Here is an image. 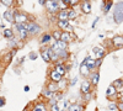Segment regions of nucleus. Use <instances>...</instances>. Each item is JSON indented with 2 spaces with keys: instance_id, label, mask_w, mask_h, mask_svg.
<instances>
[{
  "instance_id": "f257e3e1",
  "label": "nucleus",
  "mask_w": 123,
  "mask_h": 111,
  "mask_svg": "<svg viewBox=\"0 0 123 111\" xmlns=\"http://www.w3.org/2000/svg\"><path fill=\"white\" fill-rule=\"evenodd\" d=\"M113 21L119 25L123 22V1H118L113 10Z\"/></svg>"
},
{
  "instance_id": "f03ea898",
  "label": "nucleus",
  "mask_w": 123,
  "mask_h": 111,
  "mask_svg": "<svg viewBox=\"0 0 123 111\" xmlns=\"http://www.w3.org/2000/svg\"><path fill=\"white\" fill-rule=\"evenodd\" d=\"M14 20H15V24H28L30 22L28 15L22 13V11H18V10H15Z\"/></svg>"
},
{
  "instance_id": "7ed1b4c3",
  "label": "nucleus",
  "mask_w": 123,
  "mask_h": 111,
  "mask_svg": "<svg viewBox=\"0 0 123 111\" xmlns=\"http://www.w3.org/2000/svg\"><path fill=\"white\" fill-rule=\"evenodd\" d=\"M44 7L47 9V11H48L49 14H54V13L58 14V13L60 11V6H59V4L54 3L53 0H47Z\"/></svg>"
},
{
  "instance_id": "20e7f679",
  "label": "nucleus",
  "mask_w": 123,
  "mask_h": 111,
  "mask_svg": "<svg viewBox=\"0 0 123 111\" xmlns=\"http://www.w3.org/2000/svg\"><path fill=\"white\" fill-rule=\"evenodd\" d=\"M106 96L108 100H111V101H116V98L118 96V93H117V90L113 85H108V88L106 89Z\"/></svg>"
},
{
  "instance_id": "39448f33",
  "label": "nucleus",
  "mask_w": 123,
  "mask_h": 111,
  "mask_svg": "<svg viewBox=\"0 0 123 111\" xmlns=\"http://www.w3.org/2000/svg\"><path fill=\"white\" fill-rule=\"evenodd\" d=\"M91 89H92V84L90 82V79L89 80H84V82L81 83V85H80V91H81V94H84V95L90 94Z\"/></svg>"
},
{
  "instance_id": "423d86ee",
  "label": "nucleus",
  "mask_w": 123,
  "mask_h": 111,
  "mask_svg": "<svg viewBox=\"0 0 123 111\" xmlns=\"http://www.w3.org/2000/svg\"><path fill=\"white\" fill-rule=\"evenodd\" d=\"M27 31L30 35H37L39 31H41V26L33 21H30L27 24Z\"/></svg>"
},
{
  "instance_id": "0eeeda50",
  "label": "nucleus",
  "mask_w": 123,
  "mask_h": 111,
  "mask_svg": "<svg viewBox=\"0 0 123 111\" xmlns=\"http://www.w3.org/2000/svg\"><path fill=\"white\" fill-rule=\"evenodd\" d=\"M39 54H41V57L43 58L44 62H47V63L52 62V60H50V54H49V46H42L41 47Z\"/></svg>"
},
{
  "instance_id": "6e6552de",
  "label": "nucleus",
  "mask_w": 123,
  "mask_h": 111,
  "mask_svg": "<svg viewBox=\"0 0 123 111\" xmlns=\"http://www.w3.org/2000/svg\"><path fill=\"white\" fill-rule=\"evenodd\" d=\"M49 80L52 83H57V84H59L62 80H63V77H62L55 69H52L50 70V73H49Z\"/></svg>"
},
{
  "instance_id": "1a4fd4ad",
  "label": "nucleus",
  "mask_w": 123,
  "mask_h": 111,
  "mask_svg": "<svg viewBox=\"0 0 123 111\" xmlns=\"http://www.w3.org/2000/svg\"><path fill=\"white\" fill-rule=\"evenodd\" d=\"M80 7H81V13L83 14H91V4L89 0H81V3H80Z\"/></svg>"
},
{
  "instance_id": "9d476101",
  "label": "nucleus",
  "mask_w": 123,
  "mask_h": 111,
  "mask_svg": "<svg viewBox=\"0 0 123 111\" xmlns=\"http://www.w3.org/2000/svg\"><path fill=\"white\" fill-rule=\"evenodd\" d=\"M14 14H15V10H14V9H7L6 11L4 13V19H5V21L9 22V24H15Z\"/></svg>"
},
{
  "instance_id": "9b49d317",
  "label": "nucleus",
  "mask_w": 123,
  "mask_h": 111,
  "mask_svg": "<svg viewBox=\"0 0 123 111\" xmlns=\"http://www.w3.org/2000/svg\"><path fill=\"white\" fill-rule=\"evenodd\" d=\"M86 59H87V57L84 58L83 63L80 64V68H79V73L83 75V77H87V75L90 74V69H89L87 65H86Z\"/></svg>"
},
{
  "instance_id": "f8f14e48",
  "label": "nucleus",
  "mask_w": 123,
  "mask_h": 111,
  "mask_svg": "<svg viewBox=\"0 0 123 111\" xmlns=\"http://www.w3.org/2000/svg\"><path fill=\"white\" fill-rule=\"evenodd\" d=\"M57 26L62 31H69V32L73 31V27L70 26L69 21H57Z\"/></svg>"
},
{
  "instance_id": "ddd939ff",
  "label": "nucleus",
  "mask_w": 123,
  "mask_h": 111,
  "mask_svg": "<svg viewBox=\"0 0 123 111\" xmlns=\"http://www.w3.org/2000/svg\"><path fill=\"white\" fill-rule=\"evenodd\" d=\"M57 19L58 21H69V14H68V9L60 10L57 14Z\"/></svg>"
},
{
  "instance_id": "4468645a",
  "label": "nucleus",
  "mask_w": 123,
  "mask_h": 111,
  "mask_svg": "<svg viewBox=\"0 0 123 111\" xmlns=\"http://www.w3.org/2000/svg\"><path fill=\"white\" fill-rule=\"evenodd\" d=\"M94 53L96 56V59L97 58H104L106 56V49L101 46H96V47H94Z\"/></svg>"
},
{
  "instance_id": "2eb2a0df",
  "label": "nucleus",
  "mask_w": 123,
  "mask_h": 111,
  "mask_svg": "<svg viewBox=\"0 0 123 111\" xmlns=\"http://www.w3.org/2000/svg\"><path fill=\"white\" fill-rule=\"evenodd\" d=\"M54 69L57 70V72L62 75V77H64L65 75V73H67V67L60 62V60H58V62L55 63V67H54Z\"/></svg>"
},
{
  "instance_id": "dca6fc26",
  "label": "nucleus",
  "mask_w": 123,
  "mask_h": 111,
  "mask_svg": "<svg viewBox=\"0 0 123 111\" xmlns=\"http://www.w3.org/2000/svg\"><path fill=\"white\" fill-rule=\"evenodd\" d=\"M52 39H53L52 33H44V35H42V37H41V39H39V43L42 45V46H44V45L50 43V41H52Z\"/></svg>"
},
{
  "instance_id": "f3484780",
  "label": "nucleus",
  "mask_w": 123,
  "mask_h": 111,
  "mask_svg": "<svg viewBox=\"0 0 123 111\" xmlns=\"http://www.w3.org/2000/svg\"><path fill=\"white\" fill-rule=\"evenodd\" d=\"M112 45L116 48H121L123 47V36H115L112 38Z\"/></svg>"
},
{
  "instance_id": "a211bd4d",
  "label": "nucleus",
  "mask_w": 123,
  "mask_h": 111,
  "mask_svg": "<svg viewBox=\"0 0 123 111\" xmlns=\"http://www.w3.org/2000/svg\"><path fill=\"white\" fill-rule=\"evenodd\" d=\"M33 111H50V110H48L46 103L39 101V103H36V104H35V106H33Z\"/></svg>"
},
{
  "instance_id": "6ab92c4d",
  "label": "nucleus",
  "mask_w": 123,
  "mask_h": 111,
  "mask_svg": "<svg viewBox=\"0 0 123 111\" xmlns=\"http://www.w3.org/2000/svg\"><path fill=\"white\" fill-rule=\"evenodd\" d=\"M71 37H73L71 32H69V31H62L60 41H63V42H65V43H69V42H71Z\"/></svg>"
},
{
  "instance_id": "aec40b11",
  "label": "nucleus",
  "mask_w": 123,
  "mask_h": 111,
  "mask_svg": "<svg viewBox=\"0 0 123 111\" xmlns=\"http://www.w3.org/2000/svg\"><path fill=\"white\" fill-rule=\"evenodd\" d=\"M112 85L116 88V90H117L118 94H121V93L123 91V80H122V79H116L115 82L112 83Z\"/></svg>"
},
{
  "instance_id": "412c9836",
  "label": "nucleus",
  "mask_w": 123,
  "mask_h": 111,
  "mask_svg": "<svg viewBox=\"0 0 123 111\" xmlns=\"http://www.w3.org/2000/svg\"><path fill=\"white\" fill-rule=\"evenodd\" d=\"M67 110H68V111H84V105L75 103V104L69 105V106L67 107Z\"/></svg>"
},
{
  "instance_id": "4be33fe9",
  "label": "nucleus",
  "mask_w": 123,
  "mask_h": 111,
  "mask_svg": "<svg viewBox=\"0 0 123 111\" xmlns=\"http://www.w3.org/2000/svg\"><path fill=\"white\" fill-rule=\"evenodd\" d=\"M98 80H100V73H98V72H95L94 74H91L90 82H91L92 86H97V84H98Z\"/></svg>"
},
{
  "instance_id": "5701e85b",
  "label": "nucleus",
  "mask_w": 123,
  "mask_h": 111,
  "mask_svg": "<svg viewBox=\"0 0 123 111\" xmlns=\"http://www.w3.org/2000/svg\"><path fill=\"white\" fill-rule=\"evenodd\" d=\"M47 89L49 90V91H52V93L54 94V93L59 91V84H57V83H52V82H50V83L47 85Z\"/></svg>"
},
{
  "instance_id": "b1692460",
  "label": "nucleus",
  "mask_w": 123,
  "mask_h": 111,
  "mask_svg": "<svg viewBox=\"0 0 123 111\" xmlns=\"http://www.w3.org/2000/svg\"><path fill=\"white\" fill-rule=\"evenodd\" d=\"M95 62H96V59L87 57V59H86V65H87V68L90 69V72H91V70H94V69H96V67H95Z\"/></svg>"
},
{
  "instance_id": "393cba45",
  "label": "nucleus",
  "mask_w": 123,
  "mask_h": 111,
  "mask_svg": "<svg viewBox=\"0 0 123 111\" xmlns=\"http://www.w3.org/2000/svg\"><path fill=\"white\" fill-rule=\"evenodd\" d=\"M3 35H4V37H5V38H9V39H15V37H14V32H12V30H11V28H4Z\"/></svg>"
},
{
  "instance_id": "a878e982",
  "label": "nucleus",
  "mask_w": 123,
  "mask_h": 111,
  "mask_svg": "<svg viewBox=\"0 0 123 111\" xmlns=\"http://www.w3.org/2000/svg\"><path fill=\"white\" fill-rule=\"evenodd\" d=\"M112 5H113V1L112 0H106V4H105V9L102 10L104 11V14H107L110 10H111V7H112Z\"/></svg>"
},
{
  "instance_id": "bb28decb",
  "label": "nucleus",
  "mask_w": 123,
  "mask_h": 111,
  "mask_svg": "<svg viewBox=\"0 0 123 111\" xmlns=\"http://www.w3.org/2000/svg\"><path fill=\"white\" fill-rule=\"evenodd\" d=\"M52 37L54 41H59L60 37H62V30H54L52 32Z\"/></svg>"
},
{
  "instance_id": "cd10ccee",
  "label": "nucleus",
  "mask_w": 123,
  "mask_h": 111,
  "mask_svg": "<svg viewBox=\"0 0 123 111\" xmlns=\"http://www.w3.org/2000/svg\"><path fill=\"white\" fill-rule=\"evenodd\" d=\"M68 14H69V20H75L76 19V16H78V14H76V11L74 9H68Z\"/></svg>"
},
{
  "instance_id": "c85d7f7f",
  "label": "nucleus",
  "mask_w": 123,
  "mask_h": 111,
  "mask_svg": "<svg viewBox=\"0 0 123 111\" xmlns=\"http://www.w3.org/2000/svg\"><path fill=\"white\" fill-rule=\"evenodd\" d=\"M42 96L49 100V99H52V98H53V93H52V91H49V90L46 88V89L43 90V93H42Z\"/></svg>"
},
{
  "instance_id": "c756f323",
  "label": "nucleus",
  "mask_w": 123,
  "mask_h": 111,
  "mask_svg": "<svg viewBox=\"0 0 123 111\" xmlns=\"http://www.w3.org/2000/svg\"><path fill=\"white\" fill-rule=\"evenodd\" d=\"M0 3L4 4V5L7 6V7H12L14 4H15V0H0Z\"/></svg>"
},
{
  "instance_id": "7c9ffc66",
  "label": "nucleus",
  "mask_w": 123,
  "mask_h": 111,
  "mask_svg": "<svg viewBox=\"0 0 123 111\" xmlns=\"http://www.w3.org/2000/svg\"><path fill=\"white\" fill-rule=\"evenodd\" d=\"M28 31L27 30H22V31H20L18 32V36H20V39H26L27 37H28Z\"/></svg>"
},
{
  "instance_id": "2f4dec72",
  "label": "nucleus",
  "mask_w": 123,
  "mask_h": 111,
  "mask_svg": "<svg viewBox=\"0 0 123 111\" xmlns=\"http://www.w3.org/2000/svg\"><path fill=\"white\" fill-rule=\"evenodd\" d=\"M49 110H50V111H63V109H62V106L59 105V103L52 105V106L49 107Z\"/></svg>"
},
{
  "instance_id": "473e14b6",
  "label": "nucleus",
  "mask_w": 123,
  "mask_h": 111,
  "mask_svg": "<svg viewBox=\"0 0 123 111\" xmlns=\"http://www.w3.org/2000/svg\"><path fill=\"white\" fill-rule=\"evenodd\" d=\"M53 98L59 103V101H62V100H63V93H58V91H57V93L53 94Z\"/></svg>"
},
{
  "instance_id": "72a5a7b5",
  "label": "nucleus",
  "mask_w": 123,
  "mask_h": 111,
  "mask_svg": "<svg viewBox=\"0 0 123 111\" xmlns=\"http://www.w3.org/2000/svg\"><path fill=\"white\" fill-rule=\"evenodd\" d=\"M12 57H14V54H12V53H7V54L5 56V58H4V62H5V63L7 64L9 62H11Z\"/></svg>"
},
{
  "instance_id": "f704fd0d",
  "label": "nucleus",
  "mask_w": 123,
  "mask_h": 111,
  "mask_svg": "<svg viewBox=\"0 0 123 111\" xmlns=\"http://www.w3.org/2000/svg\"><path fill=\"white\" fill-rule=\"evenodd\" d=\"M81 3V0H70V6L69 7H71V9H74L76 5H79Z\"/></svg>"
},
{
  "instance_id": "c9c22d12",
  "label": "nucleus",
  "mask_w": 123,
  "mask_h": 111,
  "mask_svg": "<svg viewBox=\"0 0 123 111\" xmlns=\"http://www.w3.org/2000/svg\"><path fill=\"white\" fill-rule=\"evenodd\" d=\"M37 57H38V53H37V52H30V53H28V58H30L31 60L37 59Z\"/></svg>"
},
{
  "instance_id": "e433bc0d",
  "label": "nucleus",
  "mask_w": 123,
  "mask_h": 111,
  "mask_svg": "<svg viewBox=\"0 0 123 111\" xmlns=\"http://www.w3.org/2000/svg\"><path fill=\"white\" fill-rule=\"evenodd\" d=\"M108 109H110L111 111H116V110H118V106H117V103H116V104H111V105L108 106Z\"/></svg>"
},
{
  "instance_id": "4c0bfd02",
  "label": "nucleus",
  "mask_w": 123,
  "mask_h": 111,
  "mask_svg": "<svg viewBox=\"0 0 123 111\" xmlns=\"http://www.w3.org/2000/svg\"><path fill=\"white\" fill-rule=\"evenodd\" d=\"M102 60H104V58H97V59H96V62H95V67H96V68H98V67L101 65Z\"/></svg>"
},
{
  "instance_id": "58836bf2",
  "label": "nucleus",
  "mask_w": 123,
  "mask_h": 111,
  "mask_svg": "<svg viewBox=\"0 0 123 111\" xmlns=\"http://www.w3.org/2000/svg\"><path fill=\"white\" fill-rule=\"evenodd\" d=\"M5 104H6V100H5V98L0 96V107H3Z\"/></svg>"
},
{
  "instance_id": "ea45409f",
  "label": "nucleus",
  "mask_w": 123,
  "mask_h": 111,
  "mask_svg": "<svg viewBox=\"0 0 123 111\" xmlns=\"http://www.w3.org/2000/svg\"><path fill=\"white\" fill-rule=\"evenodd\" d=\"M117 106H118V111H123V103H117Z\"/></svg>"
},
{
  "instance_id": "a19ab883",
  "label": "nucleus",
  "mask_w": 123,
  "mask_h": 111,
  "mask_svg": "<svg viewBox=\"0 0 123 111\" xmlns=\"http://www.w3.org/2000/svg\"><path fill=\"white\" fill-rule=\"evenodd\" d=\"M63 1V4H65L67 6H70V0H62Z\"/></svg>"
},
{
  "instance_id": "79ce46f5",
  "label": "nucleus",
  "mask_w": 123,
  "mask_h": 111,
  "mask_svg": "<svg viewBox=\"0 0 123 111\" xmlns=\"http://www.w3.org/2000/svg\"><path fill=\"white\" fill-rule=\"evenodd\" d=\"M84 99H85V100H90V99H91V93H90V94L84 95Z\"/></svg>"
},
{
  "instance_id": "37998d69",
  "label": "nucleus",
  "mask_w": 123,
  "mask_h": 111,
  "mask_svg": "<svg viewBox=\"0 0 123 111\" xmlns=\"http://www.w3.org/2000/svg\"><path fill=\"white\" fill-rule=\"evenodd\" d=\"M97 22H98V17H96V19H95V21L92 22V28H94V27L96 26V24H97Z\"/></svg>"
},
{
  "instance_id": "c03bdc74",
  "label": "nucleus",
  "mask_w": 123,
  "mask_h": 111,
  "mask_svg": "<svg viewBox=\"0 0 123 111\" xmlns=\"http://www.w3.org/2000/svg\"><path fill=\"white\" fill-rule=\"evenodd\" d=\"M46 1H47V0H38V3H39L41 5H43V6L46 5Z\"/></svg>"
},
{
  "instance_id": "a18cd8bd",
  "label": "nucleus",
  "mask_w": 123,
  "mask_h": 111,
  "mask_svg": "<svg viewBox=\"0 0 123 111\" xmlns=\"http://www.w3.org/2000/svg\"><path fill=\"white\" fill-rule=\"evenodd\" d=\"M53 1H54V3H57V4H59V6H60L62 4H63V1H62V0H53ZM60 10H62V9H60Z\"/></svg>"
},
{
  "instance_id": "49530a36",
  "label": "nucleus",
  "mask_w": 123,
  "mask_h": 111,
  "mask_svg": "<svg viewBox=\"0 0 123 111\" xmlns=\"http://www.w3.org/2000/svg\"><path fill=\"white\" fill-rule=\"evenodd\" d=\"M76 80H78V78H74L73 80H71V83H70V85H74V84L76 83Z\"/></svg>"
},
{
  "instance_id": "de8ad7c7",
  "label": "nucleus",
  "mask_w": 123,
  "mask_h": 111,
  "mask_svg": "<svg viewBox=\"0 0 123 111\" xmlns=\"http://www.w3.org/2000/svg\"><path fill=\"white\" fill-rule=\"evenodd\" d=\"M24 90H25V91H26V93H27V91H30V86H28V85H26Z\"/></svg>"
},
{
  "instance_id": "09e8293b",
  "label": "nucleus",
  "mask_w": 123,
  "mask_h": 111,
  "mask_svg": "<svg viewBox=\"0 0 123 111\" xmlns=\"http://www.w3.org/2000/svg\"><path fill=\"white\" fill-rule=\"evenodd\" d=\"M119 103H123V94L119 96Z\"/></svg>"
},
{
  "instance_id": "8fccbe9b",
  "label": "nucleus",
  "mask_w": 123,
  "mask_h": 111,
  "mask_svg": "<svg viewBox=\"0 0 123 111\" xmlns=\"http://www.w3.org/2000/svg\"><path fill=\"white\" fill-rule=\"evenodd\" d=\"M1 36H4V35H1V32H0V37H1ZM0 39H1V38H0Z\"/></svg>"
}]
</instances>
